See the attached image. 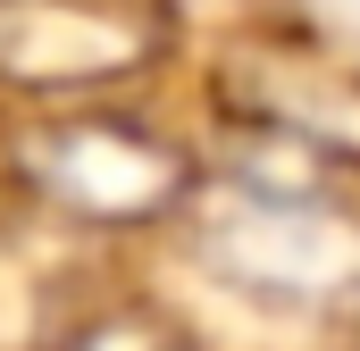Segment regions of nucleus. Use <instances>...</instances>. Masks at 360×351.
<instances>
[{"mask_svg":"<svg viewBox=\"0 0 360 351\" xmlns=\"http://www.w3.org/2000/svg\"><path fill=\"white\" fill-rule=\"evenodd\" d=\"M210 251L235 284L276 293V301H327V293L360 284L352 226L310 209V201H285V192H243L235 209H218Z\"/></svg>","mask_w":360,"mask_h":351,"instance_id":"nucleus-1","label":"nucleus"},{"mask_svg":"<svg viewBox=\"0 0 360 351\" xmlns=\"http://www.w3.org/2000/svg\"><path fill=\"white\" fill-rule=\"evenodd\" d=\"M34 168H42V184H51V201L76 209V218H151V209L184 184V168L151 143V134L101 126V117L42 134Z\"/></svg>","mask_w":360,"mask_h":351,"instance_id":"nucleus-2","label":"nucleus"},{"mask_svg":"<svg viewBox=\"0 0 360 351\" xmlns=\"http://www.w3.org/2000/svg\"><path fill=\"white\" fill-rule=\"evenodd\" d=\"M76 351H168L151 326H126V318H109V326H92V335H76Z\"/></svg>","mask_w":360,"mask_h":351,"instance_id":"nucleus-3","label":"nucleus"}]
</instances>
